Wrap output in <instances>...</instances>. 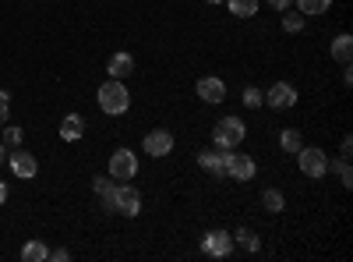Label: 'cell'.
I'll return each mask as SVG.
<instances>
[{
  "instance_id": "cell-24",
  "label": "cell",
  "mask_w": 353,
  "mask_h": 262,
  "mask_svg": "<svg viewBox=\"0 0 353 262\" xmlns=\"http://www.w3.org/2000/svg\"><path fill=\"white\" fill-rule=\"evenodd\" d=\"M241 100H244V106H248V110H254V106H261V103H265V93L258 89V85H244V96H241Z\"/></svg>"
},
{
  "instance_id": "cell-23",
  "label": "cell",
  "mask_w": 353,
  "mask_h": 262,
  "mask_svg": "<svg viewBox=\"0 0 353 262\" xmlns=\"http://www.w3.org/2000/svg\"><path fill=\"white\" fill-rule=\"evenodd\" d=\"M301 28H304V15L301 11H283V32H301Z\"/></svg>"
},
{
  "instance_id": "cell-15",
  "label": "cell",
  "mask_w": 353,
  "mask_h": 262,
  "mask_svg": "<svg viewBox=\"0 0 353 262\" xmlns=\"http://www.w3.org/2000/svg\"><path fill=\"white\" fill-rule=\"evenodd\" d=\"M350 57H353V36L343 32V36L332 39V61L336 64H350Z\"/></svg>"
},
{
  "instance_id": "cell-10",
  "label": "cell",
  "mask_w": 353,
  "mask_h": 262,
  "mask_svg": "<svg viewBox=\"0 0 353 262\" xmlns=\"http://www.w3.org/2000/svg\"><path fill=\"white\" fill-rule=\"evenodd\" d=\"M297 89H293L290 82H276L269 93H265V103H269L272 110H290V106H297Z\"/></svg>"
},
{
  "instance_id": "cell-12",
  "label": "cell",
  "mask_w": 353,
  "mask_h": 262,
  "mask_svg": "<svg viewBox=\"0 0 353 262\" xmlns=\"http://www.w3.org/2000/svg\"><path fill=\"white\" fill-rule=\"evenodd\" d=\"M198 167L209 174V178L219 181V178H226V174H223V170H226V153H223V149H201V153H198Z\"/></svg>"
},
{
  "instance_id": "cell-6",
  "label": "cell",
  "mask_w": 353,
  "mask_h": 262,
  "mask_svg": "<svg viewBox=\"0 0 353 262\" xmlns=\"http://www.w3.org/2000/svg\"><path fill=\"white\" fill-rule=\"evenodd\" d=\"M113 213L138 216V213H141V195H138L131 185H113Z\"/></svg>"
},
{
  "instance_id": "cell-19",
  "label": "cell",
  "mask_w": 353,
  "mask_h": 262,
  "mask_svg": "<svg viewBox=\"0 0 353 262\" xmlns=\"http://www.w3.org/2000/svg\"><path fill=\"white\" fill-rule=\"evenodd\" d=\"M301 145H304V138H301L297 128H286V131L279 135V149H283V153H293V156H297Z\"/></svg>"
},
{
  "instance_id": "cell-30",
  "label": "cell",
  "mask_w": 353,
  "mask_h": 262,
  "mask_svg": "<svg viewBox=\"0 0 353 262\" xmlns=\"http://www.w3.org/2000/svg\"><path fill=\"white\" fill-rule=\"evenodd\" d=\"M4 202H8V185L0 181V206H4Z\"/></svg>"
},
{
  "instance_id": "cell-14",
  "label": "cell",
  "mask_w": 353,
  "mask_h": 262,
  "mask_svg": "<svg viewBox=\"0 0 353 262\" xmlns=\"http://www.w3.org/2000/svg\"><path fill=\"white\" fill-rule=\"evenodd\" d=\"M85 135V121H81V113H68V118L61 121V138L64 142H78Z\"/></svg>"
},
{
  "instance_id": "cell-25",
  "label": "cell",
  "mask_w": 353,
  "mask_h": 262,
  "mask_svg": "<svg viewBox=\"0 0 353 262\" xmlns=\"http://www.w3.org/2000/svg\"><path fill=\"white\" fill-rule=\"evenodd\" d=\"M4 145L8 149H18L21 145V128L18 124H4Z\"/></svg>"
},
{
  "instance_id": "cell-5",
  "label": "cell",
  "mask_w": 353,
  "mask_h": 262,
  "mask_svg": "<svg viewBox=\"0 0 353 262\" xmlns=\"http://www.w3.org/2000/svg\"><path fill=\"white\" fill-rule=\"evenodd\" d=\"M223 174H226L230 181H251L254 174H258V163H254L248 153H233V149H230V153H226V170H223Z\"/></svg>"
},
{
  "instance_id": "cell-16",
  "label": "cell",
  "mask_w": 353,
  "mask_h": 262,
  "mask_svg": "<svg viewBox=\"0 0 353 262\" xmlns=\"http://www.w3.org/2000/svg\"><path fill=\"white\" fill-rule=\"evenodd\" d=\"M46 259H50V248H46L43 241L32 238V241L21 245V262H46Z\"/></svg>"
},
{
  "instance_id": "cell-9",
  "label": "cell",
  "mask_w": 353,
  "mask_h": 262,
  "mask_svg": "<svg viewBox=\"0 0 353 262\" xmlns=\"http://www.w3.org/2000/svg\"><path fill=\"white\" fill-rule=\"evenodd\" d=\"M8 163L14 170V178H21V181H28V178H36V174H39V160L32 153H25L21 145H18L14 153H8Z\"/></svg>"
},
{
  "instance_id": "cell-4",
  "label": "cell",
  "mask_w": 353,
  "mask_h": 262,
  "mask_svg": "<svg viewBox=\"0 0 353 262\" xmlns=\"http://www.w3.org/2000/svg\"><path fill=\"white\" fill-rule=\"evenodd\" d=\"M110 178L113 181H134L138 178V156H134V149H117L113 156H110Z\"/></svg>"
},
{
  "instance_id": "cell-13",
  "label": "cell",
  "mask_w": 353,
  "mask_h": 262,
  "mask_svg": "<svg viewBox=\"0 0 353 262\" xmlns=\"http://www.w3.org/2000/svg\"><path fill=\"white\" fill-rule=\"evenodd\" d=\"M106 71H110V78H121V82H124L128 75H134V57H131L128 50L113 53V57H110V68H106Z\"/></svg>"
},
{
  "instance_id": "cell-31",
  "label": "cell",
  "mask_w": 353,
  "mask_h": 262,
  "mask_svg": "<svg viewBox=\"0 0 353 262\" xmlns=\"http://www.w3.org/2000/svg\"><path fill=\"white\" fill-rule=\"evenodd\" d=\"M4 160H8V145H4V142H0V163H4Z\"/></svg>"
},
{
  "instance_id": "cell-17",
  "label": "cell",
  "mask_w": 353,
  "mask_h": 262,
  "mask_svg": "<svg viewBox=\"0 0 353 262\" xmlns=\"http://www.w3.org/2000/svg\"><path fill=\"white\" fill-rule=\"evenodd\" d=\"M223 4L230 8L233 18H254L258 15V0H223Z\"/></svg>"
},
{
  "instance_id": "cell-2",
  "label": "cell",
  "mask_w": 353,
  "mask_h": 262,
  "mask_svg": "<svg viewBox=\"0 0 353 262\" xmlns=\"http://www.w3.org/2000/svg\"><path fill=\"white\" fill-rule=\"evenodd\" d=\"M244 135H248V124L241 121V118H223V121H216V128H212V142H216V149H223V153H230V149H237V145L244 142Z\"/></svg>"
},
{
  "instance_id": "cell-11",
  "label": "cell",
  "mask_w": 353,
  "mask_h": 262,
  "mask_svg": "<svg viewBox=\"0 0 353 262\" xmlns=\"http://www.w3.org/2000/svg\"><path fill=\"white\" fill-rule=\"evenodd\" d=\"M198 100L201 103H223L226 100V82L223 78H216V75H205V78H198Z\"/></svg>"
},
{
  "instance_id": "cell-20",
  "label": "cell",
  "mask_w": 353,
  "mask_h": 262,
  "mask_svg": "<svg viewBox=\"0 0 353 262\" xmlns=\"http://www.w3.org/2000/svg\"><path fill=\"white\" fill-rule=\"evenodd\" d=\"M332 8V0H297V11L304 18H314V15H325Z\"/></svg>"
},
{
  "instance_id": "cell-32",
  "label": "cell",
  "mask_w": 353,
  "mask_h": 262,
  "mask_svg": "<svg viewBox=\"0 0 353 262\" xmlns=\"http://www.w3.org/2000/svg\"><path fill=\"white\" fill-rule=\"evenodd\" d=\"M209 4H223V0H209Z\"/></svg>"
},
{
  "instance_id": "cell-29",
  "label": "cell",
  "mask_w": 353,
  "mask_h": 262,
  "mask_svg": "<svg viewBox=\"0 0 353 262\" xmlns=\"http://www.w3.org/2000/svg\"><path fill=\"white\" fill-rule=\"evenodd\" d=\"M269 4H272V8H276V11H286V8H290V4H293V0H269Z\"/></svg>"
},
{
  "instance_id": "cell-7",
  "label": "cell",
  "mask_w": 353,
  "mask_h": 262,
  "mask_svg": "<svg viewBox=\"0 0 353 262\" xmlns=\"http://www.w3.org/2000/svg\"><path fill=\"white\" fill-rule=\"evenodd\" d=\"M230 252H233V234H230V230H209V234L201 238V255L226 259Z\"/></svg>"
},
{
  "instance_id": "cell-21",
  "label": "cell",
  "mask_w": 353,
  "mask_h": 262,
  "mask_svg": "<svg viewBox=\"0 0 353 262\" xmlns=\"http://www.w3.org/2000/svg\"><path fill=\"white\" fill-rule=\"evenodd\" d=\"M233 245H241V248H244V252H251V255H254V252L261 248L258 234H254V230H248V227H241L237 234H233Z\"/></svg>"
},
{
  "instance_id": "cell-22",
  "label": "cell",
  "mask_w": 353,
  "mask_h": 262,
  "mask_svg": "<svg viewBox=\"0 0 353 262\" xmlns=\"http://www.w3.org/2000/svg\"><path fill=\"white\" fill-rule=\"evenodd\" d=\"M329 170H336V174H339V185H343V188H350V185H353V170H350V156H339V160H332V163H329Z\"/></svg>"
},
{
  "instance_id": "cell-28",
  "label": "cell",
  "mask_w": 353,
  "mask_h": 262,
  "mask_svg": "<svg viewBox=\"0 0 353 262\" xmlns=\"http://www.w3.org/2000/svg\"><path fill=\"white\" fill-rule=\"evenodd\" d=\"M50 259H53V262H68L71 252H68V248H57V252H50Z\"/></svg>"
},
{
  "instance_id": "cell-3",
  "label": "cell",
  "mask_w": 353,
  "mask_h": 262,
  "mask_svg": "<svg viewBox=\"0 0 353 262\" xmlns=\"http://www.w3.org/2000/svg\"><path fill=\"white\" fill-rule=\"evenodd\" d=\"M297 167H301L304 178L321 181L329 174V156H325V149H318V145H301L297 149Z\"/></svg>"
},
{
  "instance_id": "cell-27",
  "label": "cell",
  "mask_w": 353,
  "mask_h": 262,
  "mask_svg": "<svg viewBox=\"0 0 353 262\" xmlns=\"http://www.w3.org/2000/svg\"><path fill=\"white\" fill-rule=\"evenodd\" d=\"M8 118H11V103H8V100H0V128L8 124Z\"/></svg>"
},
{
  "instance_id": "cell-8",
  "label": "cell",
  "mask_w": 353,
  "mask_h": 262,
  "mask_svg": "<svg viewBox=\"0 0 353 262\" xmlns=\"http://www.w3.org/2000/svg\"><path fill=\"white\" fill-rule=\"evenodd\" d=\"M141 149L149 153L152 160L170 156V153H173V131H170V128H156V131H149V135H145V142H141Z\"/></svg>"
},
{
  "instance_id": "cell-18",
  "label": "cell",
  "mask_w": 353,
  "mask_h": 262,
  "mask_svg": "<svg viewBox=\"0 0 353 262\" xmlns=\"http://www.w3.org/2000/svg\"><path fill=\"white\" fill-rule=\"evenodd\" d=\"M261 206L269 209V213H283V209H286V198H283L279 188H265V191H261Z\"/></svg>"
},
{
  "instance_id": "cell-26",
  "label": "cell",
  "mask_w": 353,
  "mask_h": 262,
  "mask_svg": "<svg viewBox=\"0 0 353 262\" xmlns=\"http://www.w3.org/2000/svg\"><path fill=\"white\" fill-rule=\"evenodd\" d=\"M92 188H96V195H106V191H113V181H106V178H96V181H92Z\"/></svg>"
},
{
  "instance_id": "cell-1",
  "label": "cell",
  "mask_w": 353,
  "mask_h": 262,
  "mask_svg": "<svg viewBox=\"0 0 353 262\" xmlns=\"http://www.w3.org/2000/svg\"><path fill=\"white\" fill-rule=\"evenodd\" d=\"M96 100H99V110L106 113V118H121V113L131 110V93H128V85L121 78H106L99 85Z\"/></svg>"
}]
</instances>
